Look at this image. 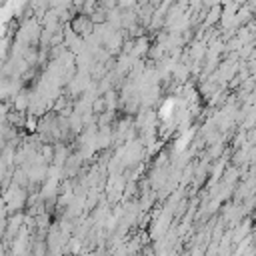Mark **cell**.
I'll use <instances>...</instances> for the list:
<instances>
[{
    "label": "cell",
    "instance_id": "1",
    "mask_svg": "<svg viewBox=\"0 0 256 256\" xmlns=\"http://www.w3.org/2000/svg\"><path fill=\"white\" fill-rule=\"evenodd\" d=\"M220 12H222V8H220V6H214V8H212V12H210V18H208L206 22H208V24L216 22V20H218V16H220Z\"/></svg>",
    "mask_w": 256,
    "mask_h": 256
}]
</instances>
